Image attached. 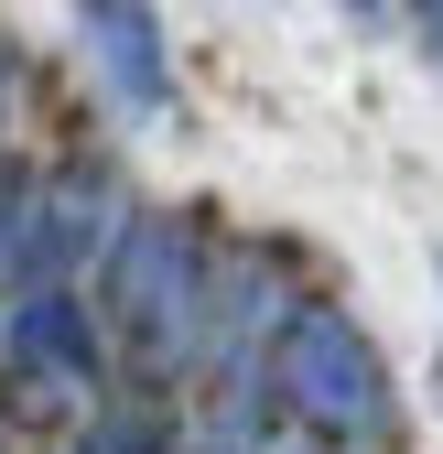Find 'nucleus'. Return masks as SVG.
Returning <instances> with one entry per match:
<instances>
[{"label": "nucleus", "mask_w": 443, "mask_h": 454, "mask_svg": "<svg viewBox=\"0 0 443 454\" xmlns=\"http://www.w3.org/2000/svg\"><path fill=\"white\" fill-rule=\"evenodd\" d=\"M422 43H432V66H443V0H422Z\"/></svg>", "instance_id": "6e6552de"}, {"label": "nucleus", "mask_w": 443, "mask_h": 454, "mask_svg": "<svg viewBox=\"0 0 443 454\" xmlns=\"http://www.w3.org/2000/svg\"><path fill=\"white\" fill-rule=\"evenodd\" d=\"M270 379H282V411L324 443H368L390 433V368H378V347L346 325V314H292L282 325V357H270Z\"/></svg>", "instance_id": "f03ea898"}, {"label": "nucleus", "mask_w": 443, "mask_h": 454, "mask_svg": "<svg viewBox=\"0 0 443 454\" xmlns=\"http://www.w3.org/2000/svg\"><path fill=\"white\" fill-rule=\"evenodd\" d=\"M12 357L43 368V379H66V389H97V325L66 303V293H33L12 314Z\"/></svg>", "instance_id": "39448f33"}, {"label": "nucleus", "mask_w": 443, "mask_h": 454, "mask_svg": "<svg viewBox=\"0 0 443 454\" xmlns=\"http://www.w3.org/2000/svg\"><path fill=\"white\" fill-rule=\"evenodd\" d=\"M346 12H357V22H378V12H390V0H346Z\"/></svg>", "instance_id": "1a4fd4ad"}, {"label": "nucleus", "mask_w": 443, "mask_h": 454, "mask_svg": "<svg viewBox=\"0 0 443 454\" xmlns=\"http://www.w3.org/2000/svg\"><path fill=\"white\" fill-rule=\"evenodd\" d=\"M97 216H108V184H97V162L54 174V184L33 195V260H22V270H76V260H97Z\"/></svg>", "instance_id": "20e7f679"}, {"label": "nucleus", "mask_w": 443, "mask_h": 454, "mask_svg": "<svg viewBox=\"0 0 443 454\" xmlns=\"http://www.w3.org/2000/svg\"><path fill=\"white\" fill-rule=\"evenodd\" d=\"M108 314H120V335L152 368L206 357V249H195V227H174V216L120 227V249H108Z\"/></svg>", "instance_id": "f257e3e1"}, {"label": "nucleus", "mask_w": 443, "mask_h": 454, "mask_svg": "<svg viewBox=\"0 0 443 454\" xmlns=\"http://www.w3.org/2000/svg\"><path fill=\"white\" fill-rule=\"evenodd\" d=\"M87 454H162V443H152V422H108V433H87Z\"/></svg>", "instance_id": "0eeeda50"}, {"label": "nucleus", "mask_w": 443, "mask_h": 454, "mask_svg": "<svg viewBox=\"0 0 443 454\" xmlns=\"http://www.w3.org/2000/svg\"><path fill=\"white\" fill-rule=\"evenodd\" d=\"M292 454H324V443H292ZM336 454H346V443H336Z\"/></svg>", "instance_id": "9d476101"}, {"label": "nucleus", "mask_w": 443, "mask_h": 454, "mask_svg": "<svg viewBox=\"0 0 443 454\" xmlns=\"http://www.w3.org/2000/svg\"><path fill=\"white\" fill-rule=\"evenodd\" d=\"M22 260H33V184L0 174V281H12Z\"/></svg>", "instance_id": "423d86ee"}, {"label": "nucleus", "mask_w": 443, "mask_h": 454, "mask_svg": "<svg viewBox=\"0 0 443 454\" xmlns=\"http://www.w3.org/2000/svg\"><path fill=\"white\" fill-rule=\"evenodd\" d=\"M76 22L97 43V76L120 87V108H174V66H162V22L141 12V0H76Z\"/></svg>", "instance_id": "7ed1b4c3"}]
</instances>
